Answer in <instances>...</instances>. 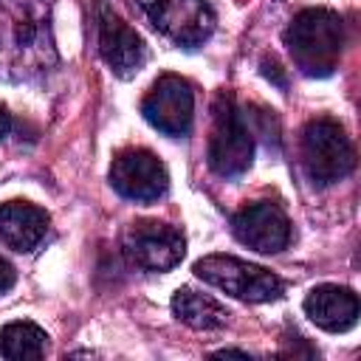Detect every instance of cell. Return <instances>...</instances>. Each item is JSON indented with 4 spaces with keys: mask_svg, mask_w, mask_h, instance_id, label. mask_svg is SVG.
<instances>
[{
    "mask_svg": "<svg viewBox=\"0 0 361 361\" xmlns=\"http://www.w3.org/2000/svg\"><path fill=\"white\" fill-rule=\"evenodd\" d=\"M54 0H0V79L34 82L56 62Z\"/></svg>",
    "mask_w": 361,
    "mask_h": 361,
    "instance_id": "cell-1",
    "label": "cell"
},
{
    "mask_svg": "<svg viewBox=\"0 0 361 361\" xmlns=\"http://www.w3.org/2000/svg\"><path fill=\"white\" fill-rule=\"evenodd\" d=\"M285 45L305 76H330L344 48V20L330 8H305L285 28Z\"/></svg>",
    "mask_w": 361,
    "mask_h": 361,
    "instance_id": "cell-2",
    "label": "cell"
},
{
    "mask_svg": "<svg viewBox=\"0 0 361 361\" xmlns=\"http://www.w3.org/2000/svg\"><path fill=\"white\" fill-rule=\"evenodd\" d=\"M251 155H254V133L248 127V118L237 107L234 96L220 90L212 104V135L206 149L209 166L214 175L231 180L251 166Z\"/></svg>",
    "mask_w": 361,
    "mask_h": 361,
    "instance_id": "cell-3",
    "label": "cell"
},
{
    "mask_svg": "<svg viewBox=\"0 0 361 361\" xmlns=\"http://www.w3.org/2000/svg\"><path fill=\"white\" fill-rule=\"evenodd\" d=\"M195 274L206 285H214L223 293H228L240 302H251V305L276 302L285 293V282L276 274H271L262 265L228 257V254H209V257L197 259Z\"/></svg>",
    "mask_w": 361,
    "mask_h": 361,
    "instance_id": "cell-4",
    "label": "cell"
},
{
    "mask_svg": "<svg viewBox=\"0 0 361 361\" xmlns=\"http://www.w3.org/2000/svg\"><path fill=\"white\" fill-rule=\"evenodd\" d=\"M302 164L316 186L347 178L355 166V149L344 127L333 118H313L302 130Z\"/></svg>",
    "mask_w": 361,
    "mask_h": 361,
    "instance_id": "cell-5",
    "label": "cell"
},
{
    "mask_svg": "<svg viewBox=\"0 0 361 361\" xmlns=\"http://www.w3.org/2000/svg\"><path fill=\"white\" fill-rule=\"evenodd\" d=\"M121 254L124 259L149 274H164L172 271L183 254H186V240L180 228L158 220H138L130 223L121 234Z\"/></svg>",
    "mask_w": 361,
    "mask_h": 361,
    "instance_id": "cell-6",
    "label": "cell"
},
{
    "mask_svg": "<svg viewBox=\"0 0 361 361\" xmlns=\"http://www.w3.org/2000/svg\"><path fill=\"white\" fill-rule=\"evenodd\" d=\"M158 34L180 48L203 45L214 31V11L206 0H138Z\"/></svg>",
    "mask_w": 361,
    "mask_h": 361,
    "instance_id": "cell-7",
    "label": "cell"
},
{
    "mask_svg": "<svg viewBox=\"0 0 361 361\" xmlns=\"http://www.w3.org/2000/svg\"><path fill=\"white\" fill-rule=\"evenodd\" d=\"M141 116L164 135H172V138L189 135L192 118H195L192 85L178 73L158 76L141 102Z\"/></svg>",
    "mask_w": 361,
    "mask_h": 361,
    "instance_id": "cell-8",
    "label": "cell"
},
{
    "mask_svg": "<svg viewBox=\"0 0 361 361\" xmlns=\"http://www.w3.org/2000/svg\"><path fill=\"white\" fill-rule=\"evenodd\" d=\"M110 186L135 203H155L169 189V172L149 149H124L110 164Z\"/></svg>",
    "mask_w": 361,
    "mask_h": 361,
    "instance_id": "cell-9",
    "label": "cell"
},
{
    "mask_svg": "<svg viewBox=\"0 0 361 361\" xmlns=\"http://www.w3.org/2000/svg\"><path fill=\"white\" fill-rule=\"evenodd\" d=\"M231 231L243 245L259 254H279L290 243V220L271 200H254L237 209L231 217Z\"/></svg>",
    "mask_w": 361,
    "mask_h": 361,
    "instance_id": "cell-10",
    "label": "cell"
},
{
    "mask_svg": "<svg viewBox=\"0 0 361 361\" xmlns=\"http://www.w3.org/2000/svg\"><path fill=\"white\" fill-rule=\"evenodd\" d=\"M99 54L118 79L135 76L147 62L144 39L104 0L99 3Z\"/></svg>",
    "mask_w": 361,
    "mask_h": 361,
    "instance_id": "cell-11",
    "label": "cell"
},
{
    "mask_svg": "<svg viewBox=\"0 0 361 361\" xmlns=\"http://www.w3.org/2000/svg\"><path fill=\"white\" fill-rule=\"evenodd\" d=\"M48 212L28 200L0 203V243L17 254L34 251L48 234Z\"/></svg>",
    "mask_w": 361,
    "mask_h": 361,
    "instance_id": "cell-12",
    "label": "cell"
},
{
    "mask_svg": "<svg viewBox=\"0 0 361 361\" xmlns=\"http://www.w3.org/2000/svg\"><path fill=\"white\" fill-rule=\"evenodd\" d=\"M305 313L316 327L344 333L358 322V296L341 285H316L305 296Z\"/></svg>",
    "mask_w": 361,
    "mask_h": 361,
    "instance_id": "cell-13",
    "label": "cell"
},
{
    "mask_svg": "<svg viewBox=\"0 0 361 361\" xmlns=\"http://www.w3.org/2000/svg\"><path fill=\"white\" fill-rule=\"evenodd\" d=\"M172 313H175L178 322H183V324H189L195 330H217L231 316L217 299H212L206 293H197L192 288H178L175 290V296H172Z\"/></svg>",
    "mask_w": 361,
    "mask_h": 361,
    "instance_id": "cell-14",
    "label": "cell"
},
{
    "mask_svg": "<svg viewBox=\"0 0 361 361\" xmlns=\"http://www.w3.org/2000/svg\"><path fill=\"white\" fill-rule=\"evenodd\" d=\"M48 350V333L34 322H8L0 330V355L8 361L42 358Z\"/></svg>",
    "mask_w": 361,
    "mask_h": 361,
    "instance_id": "cell-15",
    "label": "cell"
},
{
    "mask_svg": "<svg viewBox=\"0 0 361 361\" xmlns=\"http://www.w3.org/2000/svg\"><path fill=\"white\" fill-rule=\"evenodd\" d=\"M14 282H17V271H14V265H11L6 257H0V296H3L6 290H11Z\"/></svg>",
    "mask_w": 361,
    "mask_h": 361,
    "instance_id": "cell-16",
    "label": "cell"
},
{
    "mask_svg": "<svg viewBox=\"0 0 361 361\" xmlns=\"http://www.w3.org/2000/svg\"><path fill=\"white\" fill-rule=\"evenodd\" d=\"M8 130H11V116H8V110L0 104V138H6Z\"/></svg>",
    "mask_w": 361,
    "mask_h": 361,
    "instance_id": "cell-17",
    "label": "cell"
},
{
    "mask_svg": "<svg viewBox=\"0 0 361 361\" xmlns=\"http://www.w3.org/2000/svg\"><path fill=\"white\" fill-rule=\"evenodd\" d=\"M214 355H240V358H248V353H245V350H217Z\"/></svg>",
    "mask_w": 361,
    "mask_h": 361,
    "instance_id": "cell-18",
    "label": "cell"
}]
</instances>
